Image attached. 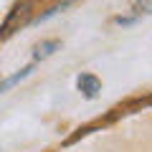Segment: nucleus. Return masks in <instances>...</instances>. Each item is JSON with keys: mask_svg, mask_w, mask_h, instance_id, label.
<instances>
[{"mask_svg": "<svg viewBox=\"0 0 152 152\" xmlns=\"http://www.w3.org/2000/svg\"><path fill=\"white\" fill-rule=\"evenodd\" d=\"M102 86H104L102 79L96 74H91V71H81L76 76V91L81 94L84 99H96L102 94Z\"/></svg>", "mask_w": 152, "mask_h": 152, "instance_id": "f257e3e1", "label": "nucleus"}, {"mask_svg": "<svg viewBox=\"0 0 152 152\" xmlns=\"http://www.w3.org/2000/svg\"><path fill=\"white\" fill-rule=\"evenodd\" d=\"M56 51H61V38L53 36V38H43V41H38V43L33 46V64H41V61L51 58Z\"/></svg>", "mask_w": 152, "mask_h": 152, "instance_id": "f03ea898", "label": "nucleus"}, {"mask_svg": "<svg viewBox=\"0 0 152 152\" xmlns=\"http://www.w3.org/2000/svg\"><path fill=\"white\" fill-rule=\"evenodd\" d=\"M38 69V64H26L23 69H18L15 74H10V76H5V79H0V94H5V91H10L13 86H18L20 81H26L28 76H33V71Z\"/></svg>", "mask_w": 152, "mask_h": 152, "instance_id": "7ed1b4c3", "label": "nucleus"}, {"mask_svg": "<svg viewBox=\"0 0 152 152\" xmlns=\"http://www.w3.org/2000/svg\"><path fill=\"white\" fill-rule=\"evenodd\" d=\"M137 20H140V15H134V13H119V15H114V26H119V28L134 26Z\"/></svg>", "mask_w": 152, "mask_h": 152, "instance_id": "20e7f679", "label": "nucleus"}]
</instances>
